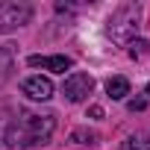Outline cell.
<instances>
[{
  "label": "cell",
  "mask_w": 150,
  "mask_h": 150,
  "mask_svg": "<svg viewBox=\"0 0 150 150\" xmlns=\"http://www.w3.org/2000/svg\"><path fill=\"white\" fill-rule=\"evenodd\" d=\"M6 71H9V56H6L3 50H0V80L6 77Z\"/></svg>",
  "instance_id": "11"
},
{
  "label": "cell",
  "mask_w": 150,
  "mask_h": 150,
  "mask_svg": "<svg viewBox=\"0 0 150 150\" xmlns=\"http://www.w3.org/2000/svg\"><path fill=\"white\" fill-rule=\"evenodd\" d=\"M24 94L27 97H33V100H50L53 97V83L47 80V77H30V80H24Z\"/></svg>",
  "instance_id": "5"
},
{
  "label": "cell",
  "mask_w": 150,
  "mask_h": 150,
  "mask_svg": "<svg viewBox=\"0 0 150 150\" xmlns=\"http://www.w3.org/2000/svg\"><path fill=\"white\" fill-rule=\"evenodd\" d=\"M88 115H91V118H103V109H100V106H88Z\"/></svg>",
  "instance_id": "13"
},
{
  "label": "cell",
  "mask_w": 150,
  "mask_h": 150,
  "mask_svg": "<svg viewBox=\"0 0 150 150\" xmlns=\"http://www.w3.org/2000/svg\"><path fill=\"white\" fill-rule=\"evenodd\" d=\"M121 150H150V132H135V135H129V138L121 144Z\"/></svg>",
  "instance_id": "8"
},
{
  "label": "cell",
  "mask_w": 150,
  "mask_h": 150,
  "mask_svg": "<svg viewBox=\"0 0 150 150\" xmlns=\"http://www.w3.org/2000/svg\"><path fill=\"white\" fill-rule=\"evenodd\" d=\"M94 91V80L88 77V74H71V77L65 80V86H62V94L71 100V103H80V100H86L88 94Z\"/></svg>",
  "instance_id": "4"
},
{
  "label": "cell",
  "mask_w": 150,
  "mask_h": 150,
  "mask_svg": "<svg viewBox=\"0 0 150 150\" xmlns=\"http://www.w3.org/2000/svg\"><path fill=\"white\" fill-rule=\"evenodd\" d=\"M135 21H138V9H135V6H121V9L112 15V21H109V35H112V41H118V44L129 41L132 33H135V27H138Z\"/></svg>",
  "instance_id": "2"
},
{
  "label": "cell",
  "mask_w": 150,
  "mask_h": 150,
  "mask_svg": "<svg viewBox=\"0 0 150 150\" xmlns=\"http://www.w3.org/2000/svg\"><path fill=\"white\" fill-rule=\"evenodd\" d=\"M53 129H56L53 115H33V112H24V115L15 121V127L9 129L6 141H9L12 147H41V144L50 141Z\"/></svg>",
  "instance_id": "1"
},
{
  "label": "cell",
  "mask_w": 150,
  "mask_h": 150,
  "mask_svg": "<svg viewBox=\"0 0 150 150\" xmlns=\"http://www.w3.org/2000/svg\"><path fill=\"white\" fill-rule=\"evenodd\" d=\"M33 18V9L27 3H0V33H9Z\"/></svg>",
  "instance_id": "3"
},
{
  "label": "cell",
  "mask_w": 150,
  "mask_h": 150,
  "mask_svg": "<svg viewBox=\"0 0 150 150\" xmlns=\"http://www.w3.org/2000/svg\"><path fill=\"white\" fill-rule=\"evenodd\" d=\"M97 141V132L91 129H74L71 132V144H94Z\"/></svg>",
  "instance_id": "9"
},
{
  "label": "cell",
  "mask_w": 150,
  "mask_h": 150,
  "mask_svg": "<svg viewBox=\"0 0 150 150\" xmlns=\"http://www.w3.org/2000/svg\"><path fill=\"white\" fill-rule=\"evenodd\" d=\"M147 94H150V83H147Z\"/></svg>",
  "instance_id": "14"
},
{
  "label": "cell",
  "mask_w": 150,
  "mask_h": 150,
  "mask_svg": "<svg viewBox=\"0 0 150 150\" xmlns=\"http://www.w3.org/2000/svg\"><path fill=\"white\" fill-rule=\"evenodd\" d=\"M27 65L30 68H44V71H53V74H65L74 62L68 56H30Z\"/></svg>",
  "instance_id": "6"
},
{
  "label": "cell",
  "mask_w": 150,
  "mask_h": 150,
  "mask_svg": "<svg viewBox=\"0 0 150 150\" xmlns=\"http://www.w3.org/2000/svg\"><path fill=\"white\" fill-rule=\"evenodd\" d=\"M141 109H147V100H129V112H141Z\"/></svg>",
  "instance_id": "12"
},
{
  "label": "cell",
  "mask_w": 150,
  "mask_h": 150,
  "mask_svg": "<svg viewBox=\"0 0 150 150\" xmlns=\"http://www.w3.org/2000/svg\"><path fill=\"white\" fill-rule=\"evenodd\" d=\"M144 50H147V41H144V38L129 41V56H132V59H135V56H144Z\"/></svg>",
  "instance_id": "10"
},
{
  "label": "cell",
  "mask_w": 150,
  "mask_h": 150,
  "mask_svg": "<svg viewBox=\"0 0 150 150\" xmlns=\"http://www.w3.org/2000/svg\"><path fill=\"white\" fill-rule=\"evenodd\" d=\"M106 94H109L112 100H124V97L129 94V83H127L124 77H112V80L106 83Z\"/></svg>",
  "instance_id": "7"
}]
</instances>
